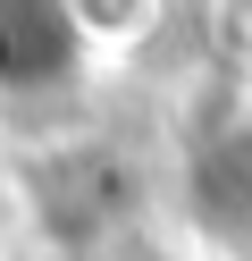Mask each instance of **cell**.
Returning <instances> with one entry per match:
<instances>
[{
	"label": "cell",
	"instance_id": "obj_1",
	"mask_svg": "<svg viewBox=\"0 0 252 261\" xmlns=\"http://www.w3.org/2000/svg\"><path fill=\"white\" fill-rule=\"evenodd\" d=\"M84 51V17L67 9H0V93L59 85Z\"/></svg>",
	"mask_w": 252,
	"mask_h": 261
}]
</instances>
